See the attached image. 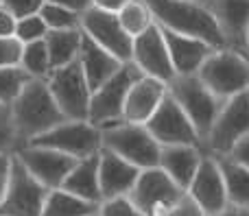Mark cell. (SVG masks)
<instances>
[{
  "mask_svg": "<svg viewBox=\"0 0 249 216\" xmlns=\"http://www.w3.org/2000/svg\"><path fill=\"white\" fill-rule=\"evenodd\" d=\"M151 7L155 24L166 31L197 37L216 50L228 48L214 13L190 0H144Z\"/></svg>",
  "mask_w": 249,
  "mask_h": 216,
  "instance_id": "1",
  "label": "cell"
},
{
  "mask_svg": "<svg viewBox=\"0 0 249 216\" xmlns=\"http://www.w3.org/2000/svg\"><path fill=\"white\" fill-rule=\"evenodd\" d=\"M11 112L22 147L29 144L31 140L39 138L46 131H51L53 127L68 120L61 114L55 99H53L48 83L42 81V79H31L26 83L24 90L20 92V96L11 103Z\"/></svg>",
  "mask_w": 249,
  "mask_h": 216,
  "instance_id": "2",
  "label": "cell"
},
{
  "mask_svg": "<svg viewBox=\"0 0 249 216\" xmlns=\"http://www.w3.org/2000/svg\"><path fill=\"white\" fill-rule=\"evenodd\" d=\"M103 133V149L121 155L129 164H133L140 170L158 168L162 147L155 142V138L149 133L146 125H133V122H116L105 129Z\"/></svg>",
  "mask_w": 249,
  "mask_h": 216,
  "instance_id": "3",
  "label": "cell"
},
{
  "mask_svg": "<svg viewBox=\"0 0 249 216\" xmlns=\"http://www.w3.org/2000/svg\"><path fill=\"white\" fill-rule=\"evenodd\" d=\"M197 77L212 94H216L221 100H230L243 92H249V57L230 48L214 50L201 66Z\"/></svg>",
  "mask_w": 249,
  "mask_h": 216,
  "instance_id": "4",
  "label": "cell"
},
{
  "mask_svg": "<svg viewBox=\"0 0 249 216\" xmlns=\"http://www.w3.org/2000/svg\"><path fill=\"white\" fill-rule=\"evenodd\" d=\"M168 94L184 109V114L193 122V127L197 129L199 138L203 142L206 135L210 133L225 100H221L216 94H212L197 74L195 77H175L168 83Z\"/></svg>",
  "mask_w": 249,
  "mask_h": 216,
  "instance_id": "5",
  "label": "cell"
},
{
  "mask_svg": "<svg viewBox=\"0 0 249 216\" xmlns=\"http://www.w3.org/2000/svg\"><path fill=\"white\" fill-rule=\"evenodd\" d=\"M140 77H144V74H142L131 61L123 64V68L118 70L107 83H103L96 92H92L88 120L94 127H99V129H105V127H109V125H116V122H123L127 96Z\"/></svg>",
  "mask_w": 249,
  "mask_h": 216,
  "instance_id": "6",
  "label": "cell"
},
{
  "mask_svg": "<svg viewBox=\"0 0 249 216\" xmlns=\"http://www.w3.org/2000/svg\"><path fill=\"white\" fill-rule=\"evenodd\" d=\"M29 144L53 149L81 162L103 151V133L90 120H64L39 138L31 140Z\"/></svg>",
  "mask_w": 249,
  "mask_h": 216,
  "instance_id": "7",
  "label": "cell"
},
{
  "mask_svg": "<svg viewBox=\"0 0 249 216\" xmlns=\"http://www.w3.org/2000/svg\"><path fill=\"white\" fill-rule=\"evenodd\" d=\"M245 135H249V92L223 103L210 133L203 140V151L214 157H225Z\"/></svg>",
  "mask_w": 249,
  "mask_h": 216,
  "instance_id": "8",
  "label": "cell"
},
{
  "mask_svg": "<svg viewBox=\"0 0 249 216\" xmlns=\"http://www.w3.org/2000/svg\"><path fill=\"white\" fill-rule=\"evenodd\" d=\"M48 192L51 190L42 186L13 155L7 190L0 201V216H42Z\"/></svg>",
  "mask_w": 249,
  "mask_h": 216,
  "instance_id": "9",
  "label": "cell"
},
{
  "mask_svg": "<svg viewBox=\"0 0 249 216\" xmlns=\"http://www.w3.org/2000/svg\"><path fill=\"white\" fill-rule=\"evenodd\" d=\"M55 103L68 120H88L92 90L88 85L79 61L64 68H55L46 79Z\"/></svg>",
  "mask_w": 249,
  "mask_h": 216,
  "instance_id": "10",
  "label": "cell"
},
{
  "mask_svg": "<svg viewBox=\"0 0 249 216\" xmlns=\"http://www.w3.org/2000/svg\"><path fill=\"white\" fill-rule=\"evenodd\" d=\"M184 197L186 190H181L158 166V168L142 170L129 199L144 212V216H162L171 208H175Z\"/></svg>",
  "mask_w": 249,
  "mask_h": 216,
  "instance_id": "11",
  "label": "cell"
},
{
  "mask_svg": "<svg viewBox=\"0 0 249 216\" xmlns=\"http://www.w3.org/2000/svg\"><path fill=\"white\" fill-rule=\"evenodd\" d=\"M146 129L160 147H184V144L186 147H203L197 129L171 94L151 116V120L146 122Z\"/></svg>",
  "mask_w": 249,
  "mask_h": 216,
  "instance_id": "12",
  "label": "cell"
},
{
  "mask_svg": "<svg viewBox=\"0 0 249 216\" xmlns=\"http://www.w3.org/2000/svg\"><path fill=\"white\" fill-rule=\"evenodd\" d=\"M81 31L86 37H90L94 44H99L103 50L114 55L118 61L129 64L133 52V37H129L123 29L116 13L103 11L92 7L81 16Z\"/></svg>",
  "mask_w": 249,
  "mask_h": 216,
  "instance_id": "13",
  "label": "cell"
},
{
  "mask_svg": "<svg viewBox=\"0 0 249 216\" xmlns=\"http://www.w3.org/2000/svg\"><path fill=\"white\" fill-rule=\"evenodd\" d=\"M16 157L48 190H59L68 179V175L72 173V168L77 166V160L59 151H53V149L37 147V144H24L22 149H18Z\"/></svg>",
  "mask_w": 249,
  "mask_h": 216,
  "instance_id": "14",
  "label": "cell"
},
{
  "mask_svg": "<svg viewBox=\"0 0 249 216\" xmlns=\"http://www.w3.org/2000/svg\"><path fill=\"white\" fill-rule=\"evenodd\" d=\"M186 195L206 216L221 214L230 205L225 179L223 173H221L219 160L214 155H210V153L203 155V162L199 166L197 175H195L193 183L186 190Z\"/></svg>",
  "mask_w": 249,
  "mask_h": 216,
  "instance_id": "15",
  "label": "cell"
},
{
  "mask_svg": "<svg viewBox=\"0 0 249 216\" xmlns=\"http://www.w3.org/2000/svg\"><path fill=\"white\" fill-rule=\"evenodd\" d=\"M131 64L136 66L144 77L158 79V81L166 83V85L175 79V70H173L171 57H168L164 33L158 24H153L146 33L138 35V37L133 39Z\"/></svg>",
  "mask_w": 249,
  "mask_h": 216,
  "instance_id": "16",
  "label": "cell"
},
{
  "mask_svg": "<svg viewBox=\"0 0 249 216\" xmlns=\"http://www.w3.org/2000/svg\"><path fill=\"white\" fill-rule=\"evenodd\" d=\"M140 173H142L140 168L129 164L121 155L103 149L99 153V183H101L103 201L129 197L131 190L136 188Z\"/></svg>",
  "mask_w": 249,
  "mask_h": 216,
  "instance_id": "17",
  "label": "cell"
},
{
  "mask_svg": "<svg viewBox=\"0 0 249 216\" xmlns=\"http://www.w3.org/2000/svg\"><path fill=\"white\" fill-rule=\"evenodd\" d=\"M162 29V26H160ZM164 42L168 48V57H171L175 77H195L206 64V59L216 50L210 44L201 42L197 37H188V35H179L173 31L162 29Z\"/></svg>",
  "mask_w": 249,
  "mask_h": 216,
  "instance_id": "18",
  "label": "cell"
},
{
  "mask_svg": "<svg viewBox=\"0 0 249 216\" xmlns=\"http://www.w3.org/2000/svg\"><path fill=\"white\" fill-rule=\"evenodd\" d=\"M166 96H168L166 83L151 77H140L127 96L123 120L133 122V125H146L151 120V116L158 112V107L164 103Z\"/></svg>",
  "mask_w": 249,
  "mask_h": 216,
  "instance_id": "19",
  "label": "cell"
},
{
  "mask_svg": "<svg viewBox=\"0 0 249 216\" xmlns=\"http://www.w3.org/2000/svg\"><path fill=\"white\" fill-rule=\"evenodd\" d=\"M214 17L221 26L230 50L249 57L247 31H249V0H219L214 7Z\"/></svg>",
  "mask_w": 249,
  "mask_h": 216,
  "instance_id": "20",
  "label": "cell"
},
{
  "mask_svg": "<svg viewBox=\"0 0 249 216\" xmlns=\"http://www.w3.org/2000/svg\"><path fill=\"white\" fill-rule=\"evenodd\" d=\"M203 147H162L160 153V168L181 188L188 190L193 183L195 175H197L199 166L203 162Z\"/></svg>",
  "mask_w": 249,
  "mask_h": 216,
  "instance_id": "21",
  "label": "cell"
},
{
  "mask_svg": "<svg viewBox=\"0 0 249 216\" xmlns=\"http://www.w3.org/2000/svg\"><path fill=\"white\" fill-rule=\"evenodd\" d=\"M79 66H81L83 77H86L90 90L96 92L103 83H107L123 68V61H118L114 55H109L99 44H94L90 37L83 35L81 52H79Z\"/></svg>",
  "mask_w": 249,
  "mask_h": 216,
  "instance_id": "22",
  "label": "cell"
},
{
  "mask_svg": "<svg viewBox=\"0 0 249 216\" xmlns=\"http://www.w3.org/2000/svg\"><path fill=\"white\" fill-rule=\"evenodd\" d=\"M61 190L70 192V195L88 201V203H94V205L103 203L101 183H99V155H92L88 160L77 162V166H74L72 173L64 182Z\"/></svg>",
  "mask_w": 249,
  "mask_h": 216,
  "instance_id": "23",
  "label": "cell"
},
{
  "mask_svg": "<svg viewBox=\"0 0 249 216\" xmlns=\"http://www.w3.org/2000/svg\"><path fill=\"white\" fill-rule=\"evenodd\" d=\"M46 48L51 55L53 70L70 66L79 61V52H81V42H83V31H48L46 35Z\"/></svg>",
  "mask_w": 249,
  "mask_h": 216,
  "instance_id": "24",
  "label": "cell"
},
{
  "mask_svg": "<svg viewBox=\"0 0 249 216\" xmlns=\"http://www.w3.org/2000/svg\"><path fill=\"white\" fill-rule=\"evenodd\" d=\"M228 188V201L236 208H249V168L234 162L232 157H216Z\"/></svg>",
  "mask_w": 249,
  "mask_h": 216,
  "instance_id": "25",
  "label": "cell"
},
{
  "mask_svg": "<svg viewBox=\"0 0 249 216\" xmlns=\"http://www.w3.org/2000/svg\"><path fill=\"white\" fill-rule=\"evenodd\" d=\"M99 214V205L88 203L66 190H51L42 216H92Z\"/></svg>",
  "mask_w": 249,
  "mask_h": 216,
  "instance_id": "26",
  "label": "cell"
},
{
  "mask_svg": "<svg viewBox=\"0 0 249 216\" xmlns=\"http://www.w3.org/2000/svg\"><path fill=\"white\" fill-rule=\"evenodd\" d=\"M116 16H118V20H121L123 29L127 31V35L133 39H136L138 35L146 33V31L155 24L153 11H151V7L144 2V0H131L127 7L116 13Z\"/></svg>",
  "mask_w": 249,
  "mask_h": 216,
  "instance_id": "27",
  "label": "cell"
},
{
  "mask_svg": "<svg viewBox=\"0 0 249 216\" xmlns=\"http://www.w3.org/2000/svg\"><path fill=\"white\" fill-rule=\"evenodd\" d=\"M20 68L24 70L31 79H42V81H46L48 74L53 72V64H51V55H48L46 42L26 44L24 50H22Z\"/></svg>",
  "mask_w": 249,
  "mask_h": 216,
  "instance_id": "28",
  "label": "cell"
},
{
  "mask_svg": "<svg viewBox=\"0 0 249 216\" xmlns=\"http://www.w3.org/2000/svg\"><path fill=\"white\" fill-rule=\"evenodd\" d=\"M42 20L46 22L48 31H74V29H81V16L70 9L61 7V4L55 2H44L42 11H39Z\"/></svg>",
  "mask_w": 249,
  "mask_h": 216,
  "instance_id": "29",
  "label": "cell"
},
{
  "mask_svg": "<svg viewBox=\"0 0 249 216\" xmlns=\"http://www.w3.org/2000/svg\"><path fill=\"white\" fill-rule=\"evenodd\" d=\"M31 77L22 68H0V103L11 105Z\"/></svg>",
  "mask_w": 249,
  "mask_h": 216,
  "instance_id": "30",
  "label": "cell"
},
{
  "mask_svg": "<svg viewBox=\"0 0 249 216\" xmlns=\"http://www.w3.org/2000/svg\"><path fill=\"white\" fill-rule=\"evenodd\" d=\"M20 138L16 131V122H13L11 105L0 103V153L7 155H16L20 149Z\"/></svg>",
  "mask_w": 249,
  "mask_h": 216,
  "instance_id": "31",
  "label": "cell"
},
{
  "mask_svg": "<svg viewBox=\"0 0 249 216\" xmlns=\"http://www.w3.org/2000/svg\"><path fill=\"white\" fill-rule=\"evenodd\" d=\"M48 35V26L42 20L39 13L35 16H26L18 20V29H16V39L26 46V44H35V42H44Z\"/></svg>",
  "mask_w": 249,
  "mask_h": 216,
  "instance_id": "32",
  "label": "cell"
},
{
  "mask_svg": "<svg viewBox=\"0 0 249 216\" xmlns=\"http://www.w3.org/2000/svg\"><path fill=\"white\" fill-rule=\"evenodd\" d=\"M99 216H144V212L129 197H118V199L103 201L99 205Z\"/></svg>",
  "mask_w": 249,
  "mask_h": 216,
  "instance_id": "33",
  "label": "cell"
},
{
  "mask_svg": "<svg viewBox=\"0 0 249 216\" xmlns=\"http://www.w3.org/2000/svg\"><path fill=\"white\" fill-rule=\"evenodd\" d=\"M22 46L16 37H0V68H20Z\"/></svg>",
  "mask_w": 249,
  "mask_h": 216,
  "instance_id": "34",
  "label": "cell"
},
{
  "mask_svg": "<svg viewBox=\"0 0 249 216\" xmlns=\"http://www.w3.org/2000/svg\"><path fill=\"white\" fill-rule=\"evenodd\" d=\"M44 2H46V0H2L0 7L7 9L11 16H16L18 20H20V17L39 13L42 11V7H44Z\"/></svg>",
  "mask_w": 249,
  "mask_h": 216,
  "instance_id": "35",
  "label": "cell"
},
{
  "mask_svg": "<svg viewBox=\"0 0 249 216\" xmlns=\"http://www.w3.org/2000/svg\"><path fill=\"white\" fill-rule=\"evenodd\" d=\"M162 216H206V214H203L201 210H199L197 205L190 201V197L186 195L184 199L175 205V208H171L166 214H162Z\"/></svg>",
  "mask_w": 249,
  "mask_h": 216,
  "instance_id": "36",
  "label": "cell"
},
{
  "mask_svg": "<svg viewBox=\"0 0 249 216\" xmlns=\"http://www.w3.org/2000/svg\"><path fill=\"white\" fill-rule=\"evenodd\" d=\"M18 17L11 16L7 9L0 7V37H16Z\"/></svg>",
  "mask_w": 249,
  "mask_h": 216,
  "instance_id": "37",
  "label": "cell"
},
{
  "mask_svg": "<svg viewBox=\"0 0 249 216\" xmlns=\"http://www.w3.org/2000/svg\"><path fill=\"white\" fill-rule=\"evenodd\" d=\"M225 157H232L234 162H238L241 166L249 168V135H245V138L234 147V151L230 153V155H225Z\"/></svg>",
  "mask_w": 249,
  "mask_h": 216,
  "instance_id": "38",
  "label": "cell"
},
{
  "mask_svg": "<svg viewBox=\"0 0 249 216\" xmlns=\"http://www.w3.org/2000/svg\"><path fill=\"white\" fill-rule=\"evenodd\" d=\"M11 160H13V155L0 153V201H2V197H4V190H7V183H9V175H11Z\"/></svg>",
  "mask_w": 249,
  "mask_h": 216,
  "instance_id": "39",
  "label": "cell"
},
{
  "mask_svg": "<svg viewBox=\"0 0 249 216\" xmlns=\"http://www.w3.org/2000/svg\"><path fill=\"white\" fill-rule=\"evenodd\" d=\"M48 2L61 4V7H66V9H70V11L79 13V16H83L86 11H90V9L94 7V0H48Z\"/></svg>",
  "mask_w": 249,
  "mask_h": 216,
  "instance_id": "40",
  "label": "cell"
},
{
  "mask_svg": "<svg viewBox=\"0 0 249 216\" xmlns=\"http://www.w3.org/2000/svg\"><path fill=\"white\" fill-rule=\"evenodd\" d=\"M131 0H94V7L96 9H103V11L109 13H118L121 9H124Z\"/></svg>",
  "mask_w": 249,
  "mask_h": 216,
  "instance_id": "41",
  "label": "cell"
},
{
  "mask_svg": "<svg viewBox=\"0 0 249 216\" xmlns=\"http://www.w3.org/2000/svg\"><path fill=\"white\" fill-rule=\"evenodd\" d=\"M216 216H249V208H236V205H228L221 214Z\"/></svg>",
  "mask_w": 249,
  "mask_h": 216,
  "instance_id": "42",
  "label": "cell"
},
{
  "mask_svg": "<svg viewBox=\"0 0 249 216\" xmlns=\"http://www.w3.org/2000/svg\"><path fill=\"white\" fill-rule=\"evenodd\" d=\"M190 2H197V4H201V7H206L208 11H214V7L219 4V0H190Z\"/></svg>",
  "mask_w": 249,
  "mask_h": 216,
  "instance_id": "43",
  "label": "cell"
},
{
  "mask_svg": "<svg viewBox=\"0 0 249 216\" xmlns=\"http://www.w3.org/2000/svg\"><path fill=\"white\" fill-rule=\"evenodd\" d=\"M247 52H249V31H247Z\"/></svg>",
  "mask_w": 249,
  "mask_h": 216,
  "instance_id": "44",
  "label": "cell"
},
{
  "mask_svg": "<svg viewBox=\"0 0 249 216\" xmlns=\"http://www.w3.org/2000/svg\"><path fill=\"white\" fill-rule=\"evenodd\" d=\"M92 216H99V214H92Z\"/></svg>",
  "mask_w": 249,
  "mask_h": 216,
  "instance_id": "45",
  "label": "cell"
},
{
  "mask_svg": "<svg viewBox=\"0 0 249 216\" xmlns=\"http://www.w3.org/2000/svg\"><path fill=\"white\" fill-rule=\"evenodd\" d=\"M0 2H2V0H0Z\"/></svg>",
  "mask_w": 249,
  "mask_h": 216,
  "instance_id": "46",
  "label": "cell"
}]
</instances>
